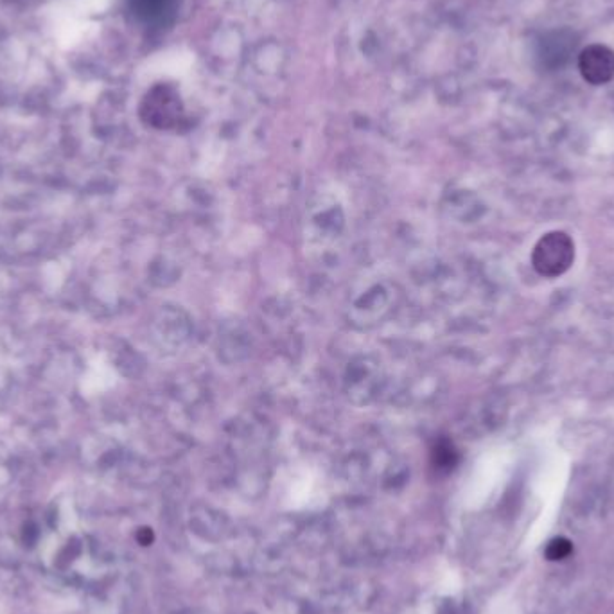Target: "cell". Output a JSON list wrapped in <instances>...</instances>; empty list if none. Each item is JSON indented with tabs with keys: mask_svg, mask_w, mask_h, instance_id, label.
<instances>
[{
	"mask_svg": "<svg viewBox=\"0 0 614 614\" xmlns=\"http://www.w3.org/2000/svg\"><path fill=\"white\" fill-rule=\"evenodd\" d=\"M575 246L564 232H552L537 243L532 261L544 277H559L573 264Z\"/></svg>",
	"mask_w": 614,
	"mask_h": 614,
	"instance_id": "1",
	"label": "cell"
},
{
	"mask_svg": "<svg viewBox=\"0 0 614 614\" xmlns=\"http://www.w3.org/2000/svg\"><path fill=\"white\" fill-rule=\"evenodd\" d=\"M579 69L591 85H604L614 78V53L606 45H589L580 53Z\"/></svg>",
	"mask_w": 614,
	"mask_h": 614,
	"instance_id": "2",
	"label": "cell"
},
{
	"mask_svg": "<svg viewBox=\"0 0 614 614\" xmlns=\"http://www.w3.org/2000/svg\"><path fill=\"white\" fill-rule=\"evenodd\" d=\"M169 0H132V6L141 17L157 18L167 9Z\"/></svg>",
	"mask_w": 614,
	"mask_h": 614,
	"instance_id": "3",
	"label": "cell"
},
{
	"mask_svg": "<svg viewBox=\"0 0 614 614\" xmlns=\"http://www.w3.org/2000/svg\"><path fill=\"white\" fill-rule=\"evenodd\" d=\"M153 532H151V528H141L139 532H137V541L142 544V546H150L153 543Z\"/></svg>",
	"mask_w": 614,
	"mask_h": 614,
	"instance_id": "5",
	"label": "cell"
},
{
	"mask_svg": "<svg viewBox=\"0 0 614 614\" xmlns=\"http://www.w3.org/2000/svg\"><path fill=\"white\" fill-rule=\"evenodd\" d=\"M571 552H573V546H571L570 541L564 539V537H559V539H553L552 543L548 544L546 557H548V561H562Z\"/></svg>",
	"mask_w": 614,
	"mask_h": 614,
	"instance_id": "4",
	"label": "cell"
}]
</instances>
